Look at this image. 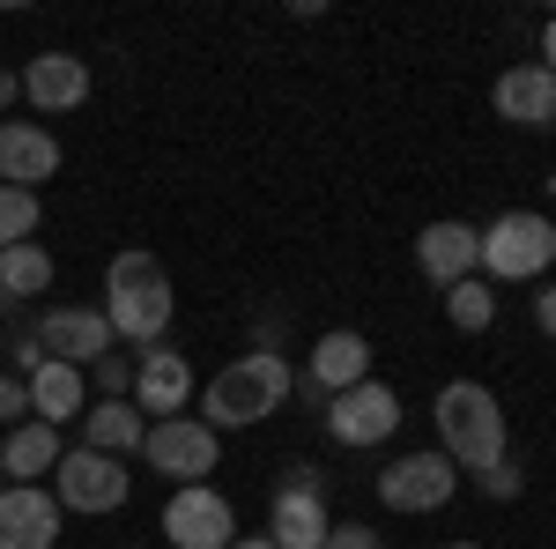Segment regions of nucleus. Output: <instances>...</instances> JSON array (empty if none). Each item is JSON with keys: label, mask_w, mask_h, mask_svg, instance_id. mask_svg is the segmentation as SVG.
Here are the masks:
<instances>
[{"label": "nucleus", "mask_w": 556, "mask_h": 549, "mask_svg": "<svg viewBox=\"0 0 556 549\" xmlns=\"http://www.w3.org/2000/svg\"><path fill=\"white\" fill-rule=\"evenodd\" d=\"M290 386H298V372H290L275 349H253V357L223 364V372L201 386V423H208V431H245V423L275 416V409L290 401Z\"/></svg>", "instance_id": "1"}, {"label": "nucleus", "mask_w": 556, "mask_h": 549, "mask_svg": "<svg viewBox=\"0 0 556 549\" xmlns=\"http://www.w3.org/2000/svg\"><path fill=\"white\" fill-rule=\"evenodd\" d=\"M178 297H172V275H164V260L156 253H119L104 267V320H112V335L119 341H164L172 327Z\"/></svg>", "instance_id": "2"}, {"label": "nucleus", "mask_w": 556, "mask_h": 549, "mask_svg": "<svg viewBox=\"0 0 556 549\" xmlns=\"http://www.w3.org/2000/svg\"><path fill=\"white\" fill-rule=\"evenodd\" d=\"M438 453L453 467H468V475H490V467L505 461V409H497V394L475 379H453L438 394Z\"/></svg>", "instance_id": "3"}, {"label": "nucleus", "mask_w": 556, "mask_h": 549, "mask_svg": "<svg viewBox=\"0 0 556 549\" xmlns=\"http://www.w3.org/2000/svg\"><path fill=\"white\" fill-rule=\"evenodd\" d=\"M556 260V223L534 209H513L482 230V283H534Z\"/></svg>", "instance_id": "4"}, {"label": "nucleus", "mask_w": 556, "mask_h": 549, "mask_svg": "<svg viewBox=\"0 0 556 549\" xmlns=\"http://www.w3.org/2000/svg\"><path fill=\"white\" fill-rule=\"evenodd\" d=\"M52 498H60V512H119L134 490L127 461H112V453H97V446H75V453H60V467H52Z\"/></svg>", "instance_id": "5"}, {"label": "nucleus", "mask_w": 556, "mask_h": 549, "mask_svg": "<svg viewBox=\"0 0 556 549\" xmlns=\"http://www.w3.org/2000/svg\"><path fill=\"white\" fill-rule=\"evenodd\" d=\"M164 535H172V549H230L238 542V512L215 483H178L172 506H164Z\"/></svg>", "instance_id": "6"}, {"label": "nucleus", "mask_w": 556, "mask_h": 549, "mask_svg": "<svg viewBox=\"0 0 556 549\" xmlns=\"http://www.w3.org/2000/svg\"><path fill=\"white\" fill-rule=\"evenodd\" d=\"M401 431V394L393 386H379V379H364V386H349V394H334L327 401V438L334 446H386Z\"/></svg>", "instance_id": "7"}, {"label": "nucleus", "mask_w": 556, "mask_h": 549, "mask_svg": "<svg viewBox=\"0 0 556 549\" xmlns=\"http://www.w3.org/2000/svg\"><path fill=\"white\" fill-rule=\"evenodd\" d=\"M327 483H319V467H298L282 490H275V512H267V542L275 549H319L327 542Z\"/></svg>", "instance_id": "8"}, {"label": "nucleus", "mask_w": 556, "mask_h": 549, "mask_svg": "<svg viewBox=\"0 0 556 549\" xmlns=\"http://www.w3.org/2000/svg\"><path fill=\"white\" fill-rule=\"evenodd\" d=\"M453 490H460V467L445 461V453H401L379 475L386 512H438V506H453Z\"/></svg>", "instance_id": "9"}, {"label": "nucleus", "mask_w": 556, "mask_h": 549, "mask_svg": "<svg viewBox=\"0 0 556 549\" xmlns=\"http://www.w3.org/2000/svg\"><path fill=\"white\" fill-rule=\"evenodd\" d=\"M141 461L156 475H172V483H201V475H215V431L201 416H164V423H149Z\"/></svg>", "instance_id": "10"}, {"label": "nucleus", "mask_w": 556, "mask_h": 549, "mask_svg": "<svg viewBox=\"0 0 556 549\" xmlns=\"http://www.w3.org/2000/svg\"><path fill=\"white\" fill-rule=\"evenodd\" d=\"M38 341H45V357L89 372L97 357H112V320H104V304H60V312L38 320Z\"/></svg>", "instance_id": "11"}, {"label": "nucleus", "mask_w": 556, "mask_h": 549, "mask_svg": "<svg viewBox=\"0 0 556 549\" xmlns=\"http://www.w3.org/2000/svg\"><path fill=\"white\" fill-rule=\"evenodd\" d=\"M186 401H193L186 357L164 349V341H149V349L134 357V409H141L149 423H164V416H186Z\"/></svg>", "instance_id": "12"}, {"label": "nucleus", "mask_w": 556, "mask_h": 549, "mask_svg": "<svg viewBox=\"0 0 556 549\" xmlns=\"http://www.w3.org/2000/svg\"><path fill=\"white\" fill-rule=\"evenodd\" d=\"M490 104H497L505 127H534V134H542V127H556V75L542 67V60H519V67L497 75Z\"/></svg>", "instance_id": "13"}, {"label": "nucleus", "mask_w": 556, "mask_h": 549, "mask_svg": "<svg viewBox=\"0 0 556 549\" xmlns=\"http://www.w3.org/2000/svg\"><path fill=\"white\" fill-rule=\"evenodd\" d=\"M45 178H60V141L38 120H0V186L38 194Z\"/></svg>", "instance_id": "14"}, {"label": "nucleus", "mask_w": 556, "mask_h": 549, "mask_svg": "<svg viewBox=\"0 0 556 549\" xmlns=\"http://www.w3.org/2000/svg\"><path fill=\"white\" fill-rule=\"evenodd\" d=\"M60 542V498L38 483L0 490V549H52Z\"/></svg>", "instance_id": "15"}, {"label": "nucleus", "mask_w": 556, "mask_h": 549, "mask_svg": "<svg viewBox=\"0 0 556 549\" xmlns=\"http://www.w3.org/2000/svg\"><path fill=\"white\" fill-rule=\"evenodd\" d=\"M416 267H424L438 290L468 283L475 267H482V230L475 223H430L424 238H416Z\"/></svg>", "instance_id": "16"}, {"label": "nucleus", "mask_w": 556, "mask_h": 549, "mask_svg": "<svg viewBox=\"0 0 556 549\" xmlns=\"http://www.w3.org/2000/svg\"><path fill=\"white\" fill-rule=\"evenodd\" d=\"M23 97H30L38 112H75L89 97V60H75V52H38V60L23 67Z\"/></svg>", "instance_id": "17"}, {"label": "nucleus", "mask_w": 556, "mask_h": 549, "mask_svg": "<svg viewBox=\"0 0 556 549\" xmlns=\"http://www.w3.org/2000/svg\"><path fill=\"white\" fill-rule=\"evenodd\" d=\"M371 379V341L356 335V327H334V335L312 341V386L319 394H349V386Z\"/></svg>", "instance_id": "18"}, {"label": "nucleus", "mask_w": 556, "mask_h": 549, "mask_svg": "<svg viewBox=\"0 0 556 549\" xmlns=\"http://www.w3.org/2000/svg\"><path fill=\"white\" fill-rule=\"evenodd\" d=\"M83 401H89V379L75 372V364H60V357H45L38 372H30V416L38 423H75L83 416Z\"/></svg>", "instance_id": "19"}, {"label": "nucleus", "mask_w": 556, "mask_h": 549, "mask_svg": "<svg viewBox=\"0 0 556 549\" xmlns=\"http://www.w3.org/2000/svg\"><path fill=\"white\" fill-rule=\"evenodd\" d=\"M60 467V431L52 423H15L8 438H0V475H15V483H38V475H52Z\"/></svg>", "instance_id": "20"}, {"label": "nucleus", "mask_w": 556, "mask_h": 549, "mask_svg": "<svg viewBox=\"0 0 556 549\" xmlns=\"http://www.w3.org/2000/svg\"><path fill=\"white\" fill-rule=\"evenodd\" d=\"M83 438L97 446V453L127 461V453H141V438H149V416H141L134 401H97V409L83 416Z\"/></svg>", "instance_id": "21"}, {"label": "nucleus", "mask_w": 556, "mask_h": 549, "mask_svg": "<svg viewBox=\"0 0 556 549\" xmlns=\"http://www.w3.org/2000/svg\"><path fill=\"white\" fill-rule=\"evenodd\" d=\"M38 290H52V253L45 246H8L0 253V312L23 304V297H38Z\"/></svg>", "instance_id": "22"}, {"label": "nucleus", "mask_w": 556, "mask_h": 549, "mask_svg": "<svg viewBox=\"0 0 556 549\" xmlns=\"http://www.w3.org/2000/svg\"><path fill=\"white\" fill-rule=\"evenodd\" d=\"M445 320H453L460 335H482V327L497 320V290H490L482 275H468V283H453V290H445Z\"/></svg>", "instance_id": "23"}, {"label": "nucleus", "mask_w": 556, "mask_h": 549, "mask_svg": "<svg viewBox=\"0 0 556 549\" xmlns=\"http://www.w3.org/2000/svg\"><path fill=\"white\" fill-rule=\"evenodd\" d=\"M38 194H23V186H0V253L8 246H30V230H38Z\"/></svg>", "instance_id": "24"}, {"label": "nucleus", "mask_w": 556, "mask_h": 549, "mask_svg": "<svg viewBox=\"0 0 556 549\" xmlns=\"http://www.w3.org/2000/svg\"><path fill=\"white\" fill-rule=\"evenodd\" d=\"M83 379L97 386L104 401H134V364H119V357H97V364H89Z\"/></svg>", "instance_id": "25"}, {"label": "nucleus", "mask_w": 556, "mask_h": 549, "mask_svg": "<svg viewBox=\"0 0 556 549\" xmlns=\"http://www.w3.org/2000/svg\"><path fill=\"white\" fill-rule=\"evenodd\" d=\"M0 423H30V379L0 372Z\"/></svg>", "instance_id": "26"}, {"label": "nucleus", "mask_w": 556, "mask_h": 549, "mask_svg": "<svg viewBox=\"0 0 556 549\" xmlns=\"http://www.w3.org/2000/svg\"><path fill=\"white\" fill-rule=\"evenodd\" d=\"M319 549H386L379 535H371V527H356V520H349V527H327V542Z\"/></svg>", "instance_id": "27"}, {"label": "nucleus", "mask_w": 556, "mask_h": 549, "mask_svg": "<svg viewBox=\"0 0 556 549\" xmlns=\"http://www.w3.org/2000/svg\"><path fill=\"white\" fill-rule=\"evenodd\" d=\"M482 490H490L497 506H505V498H519V467H513V461H497L490 475H482Z\"/></svg>", "instance_id": "28"}, {"label": "nucleus", "mask_w": 556, "mask_h": 549, "mask_svg": "<svg viewBox=\"0 0 556 549\" xmlns=\"http://www.w3.org/2000/svg\"><path fill=\"white\" fill-rule=\"evenodd\" d=\"M534 320H542V335L556 341V283H549V290H542V297H534Z\"/></svg>", "instance_id": "29"}, {"label": "nucleus", "mask_w": 556, "mask_h": 549, "mask_svg": "<svg viewBox=\"0 0 556 549\" xmlns=\"http://www.w3.org/2000/svg\"><path fill=\"white\" fill-rule=\"evenodd\" d=\"M542 67L556 75V15H549V30H542Z\"/></svg>", "instance_id": "30"}, {"label": "nucleus", "mask_w": 556, "mask_h": 549, "mask_svg": "<svg viewBox=\"0 0 556 549\" xmlns=\"http://www.w3.org/2000/svg\"><path fill=\"white\" fill-rule=\"evenodd\" d=\"M15 97H23V75H0V112H8Z\"/></svg>", "instance_id": "31"}, {"label": "nucleus", "mask_w": 556, "mask_h": 549, "mask_svg": "<svg viewBox=\"0 0 556 549\" xmlns=\"http://www.w3.org/2000/svg\"><path fill=\"white\" fill-rule=\"evenodd\" d=\"M230 549H275V542H267V535H238Z\"/></svg>", "instance_id": "32"}, {"label": "nucleus", "mask_w": 556, "mask_h": 549, "mask_svg": "<svg viewBox=\"0 0 556 549\" xmlns=\"http://www.w3.org/2000/svg\"><path fill=\"white\" fill-rule=\"evenodd\" d=\"M445 549H482V542H445Z\"/></svg>", "instance_id": "33"}]
</instances>
